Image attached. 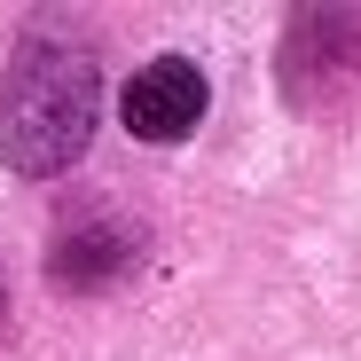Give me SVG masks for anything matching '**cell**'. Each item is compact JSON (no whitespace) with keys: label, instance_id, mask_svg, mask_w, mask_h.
I'll list each match as a JSON object with an SVG mask.
<instances>
[{"label":"cell","instance_id":"1","mask_svg":"<svg viewBox=\"0 0 361 361\" xmlns=\"http://www.w3.org/2000/svg\"><path fill=\"white\" fill-rule=\"evenodd\" d=\"M94 118H102V71L94 55L71 39H47L32 32L16 47L8 79H0V157L24 180H47L79 165V149L94 142Z\"/></svg>","mask_w":361,"mask_h":361},{"label":"cell","instance_id":"2","mask_svg":"<svg viewBox=\"0 0 361 361\" xmlns=\"http://www.w3.org/2000/svg\"><path fill=\"white\" fill-rule=\"evenodd\" d=\"M204 71L189 63V55H157V63H142L126 87H118V126H126L134 142H189L197 118H204Z\"/></svg>","mask_w":361,"mask_h":361},{"label":"cell","instance_id":"3","mask_svg":"<svg viewBox=\"0 0 361 361\" xmlns=\"http://www.w3.org/2000/svg\"><path fill=\"white\" fill-rule=\"evenodd\" d=\"M142 252V235L126 220H110V212H79L63 235H55V252H47V275L63 283V290H94L110 275H126Z\"/></svg>","mask_w":361,"mask_h":361},{"label":"cell","instance_id":"4","mask_svg":"<svg viewBox=\"0 0 361 361\" xmlns=\"http://www.w3.org/2000/svg\"><path fill=\"white\" fill-rule=\"evenodd\" d=\"M0 307H8V290H0Z\"/></svg>","mask_w":361,"mask_h":361}]
</instances>
